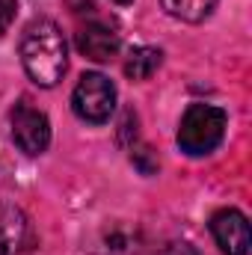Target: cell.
Masks as SVG:
<instances>
[{"mask_svg":"<svg viewBox=\"0 0 252 255\" xmlns=\"http://www.w3.org/2000/svg\"><path fill=\"white\" fill-rule=\"evenodd\" d=\"M21 63L33 83L45 89L57 86L68 68V48H65L63 30L48 18L33 21L21 39Z\"/></svg>","mask_w":252,"mask_h":255,"instance_id":"6da1fadb","label":"cell"},{"mask_svg":"<svg viewBox=\"0 0 252 255\" xmlns=\"http://www.w3.org/2000/svg\"><path fill=\"white\" fill-rule=\"evenodd\" d=\"M226 136V110L211 104H190L178 125V145L190 157L211 154Z\"/></svg>","mask_w":252,"mask_h":255,"instance_id":"7a4b0ae2","label":"cell"},{"mask_svg":"<svg viewBox=\"0 0 252 255\" xmlns=\"http://www.w3.org/2000/svg\"><path fill=\"white\" fill-rule=\"evenodd\" d=\"M71 107L83 122L101 125L116 110V86L110 83V77L98 71H86L71 92Z\"/></svg>","mask_w":252,"mask_h":255,"instance_id":"3957f363","label":"cell"},{"mask_svg":"<svg viewBox=\"0 0 252 255\" xmlns=\"http://www.w3.org/2000/svg\"><path fill=\"white\" fill-rule=\"evenodd\" d=\"M12 139L24 154L33 157L48 151L51 145V122L30 98H21L12 107Z\"/></svg>","mask_w":252,"mask_h":255,"instance_id":"277c9868","label":"cell"},{"mask_svg":"<svg viewBox=\"0 0 252 255\" xmlns=\"http://www.w3.org/2000/svg\"><path fill=\"white\" fill-rule=\"evenodd\" d=\"M211 235L217 247L226 255H247L250 253V220L238 208H223L211 217Z\"/></svg>","mask_w":252,"mask_h":255,"instance_id":"5b68a950","label":"cell"},{"mask_svg":"<svg viewBox=\"0 0 252 255\" xmlns=\"http://www.w3.org/2000/svg\"><path fill=\"white\" fill-rule=\"evenodd\" d=\"M74 42H77V51L86 57V60H95V63H110L116 54H119V33L101 21H86L77 27L74 33Z\"/></svg>","mask_w":252,"mask_h":255,"instance_id":"8992f818","label":"cell"},{"mask_svg":"<svg viewBox=\"0 0 252 255\" xmlns=\"http://www.w3.org/2000/svg\"><path fill=\"white\" fill-rule=\"evenodd\" d=\"M33 247V226L18 205L0 202V255H21Z\"/></svg>","mask_w":252,"mask_h":255,"instance_id":"52a82bcc","label":"cell"},{"mask_svg":"<svg viewBox=\"0 0 252 255\" xmlns=\"http://www.w3.org/2000/svg\"><path fill=\"white\" fill-rule=\"evenodd\" d=\"M163 63V54L157 48H148V45H139V48H130L125 57V74L130 80H148Z\"/></svg>","mask_w":252,"mask_h":255,"instance_id":"ba28073f","label":"cell"},{"mask_svg":"<svg viewBox=\"0 0 252 255\" xmlns=\"http://www.w3.org/2000/svg\"><path fill=\"white\" fill-rule=\"evenodd\" d=\"M163 9L178 18V21H187V24H199L205 21L214 9H217V0H160Z\"/></svg>","mask_w":252,"mask_h":255,"instance_id":"9c48e42d","label":"cell"},{"mask_svg":"<svg viewBox=\"0 0 252 255\" xmlns=\"http://www.w3.org/2000/svg\"><path fill=\"white\" fill-rule=\"evenodd\" d=\"M130 160H133V163H136V166H139V169H142L145 175H151V172H157V160L151 157V148H145V145H142V148H133V154H130Z\"/></svg>","mask_w":252,"mask_h":255,"instance_id":"30bf717a","label":"cell"},{"mask_svg":"<svg viewBox=\"0 0 252 255\" xmlns=\"http://www.w3.org/2000/svg\"><path fill=\"white\" fill-rule=\"evenodd\" d=\"M15 12H18V3H15V0H0V36L12 27Z\"/></svg>","mask_w":252,"mask_h":255,"instance_id":"8fae6325","label":"cell"},{"mask_svg":"<svg viewBox=\"0 0 252 255\" xmlns=\"http://www.w3.org/2000/svg\"><path fill=\"white\" fill-rule=\"evenodd\" d=\"M157 255H199L190 244H169V247H163Z\"/></svg>","mask_w":252,"mask_h":255,"instance_id":"7c38bea8","label":"cell"},{"mask_svg":"<svg viewBox=\"0 0 252 255\" xmlns=\"http://www.w3.org/2000/svg\"><path fill=\"white\" fill-rule=\"evenodd\" d=\"M116 3H130V0H116Z\"/></svg>","mask_w":252,"mask_h":255,"instance_id":"4fadbf2b","label":"cell"}]
</instances>
